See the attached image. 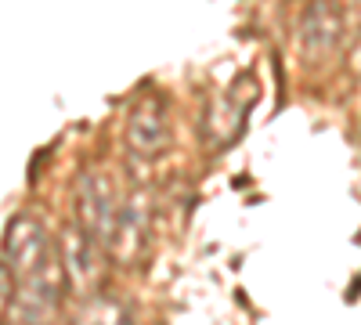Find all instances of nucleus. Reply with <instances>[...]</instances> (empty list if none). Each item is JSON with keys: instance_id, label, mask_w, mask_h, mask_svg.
<instances>
[{"instance_id": "nucleus-1", "label": "nucleus", "mask_w": 361, "mask_h": 325, "mask_svg": "<svg viewBox=\"0 0 361 325\" xmlns=\"http://www.w3.org/2000/svg\"><path fill=\"white\" fill-rule=\"evenodd\" d=\"M66 304V275L62 260L40 275H25L15 282V297L0 325H54Z\"/></svg>"}, {"instance_id": "nucleus-2", "label": "nucleus", "mask_w": 361, "mask_h": 325, "mask_svg": "<svg viewBox=\"0 0 361 325\" xmlns=\"http://www.w3.org/2000/svg\"><path fill=\"white\" fill-rule=\"evenodd\" d=\"M0 260L15 271V278L40 275V271H47V268L58 264V243L51 239L44 221L22 214V217H11V224L4 228V250H0Z\"/></svg>"}, {"instance_id": "nucleus-3", "label": "nucleus", "mask_w": 361, "mask_h": 325, "mask_svg": "<svg viewBox=\"0 0 361 325\" xmlns=\"http://www.w3.org/2000/svg\"><path fill=\"white\" fill-rule=\"evenodd\" d=\"M116 210H119V195L112 188V181L105 173L98 170H90L80 177V185H76V228L83 235H90L102 250L109 243V235H112V224H116Z\"/></svg>"}, {"instance_id": "nucleus-4", "label": "nucleus", "mask_w": 361, "mask_h": 325, "mask_svg": "<svg viewBox=\"0 0 361 325\" xmlns=\"http://www.w3.org/2000/svg\"><path fill=\"white\" fill-rule=\"evenodd\" d=\"M58 260H62L66 289L80 293V297H87V293L102 289L105 250H102L94 239H90V235H83L76 224H73V228H66L62 246H58Z\"/></svg>"}, {"instance_id": "nucleus-5", "label": "nucleus", "mask_w": 361, "mask_h": 325, "mask_svg": "<svg viewBox=\"0 0 361 325\" xmlns=\"http://www.w3.org/2000/svg\"><path fill=\"white\" fill-rule=\"evenodd\" d=\"M148 231H152V214H148V202L145 195H130L119 202L116 210V224H112V235L105 243V257L130 268V264L141 260L145 246H148Z\"/></svg>"}, {"instance_id": "nucleus-6", "label": "nucleus", "mask_w": 361, "mask_h": 325, "mask_svg": "<svg viewBox=\"0 0 361 325\" xmlns=\"http://www.w3.org/2000/svg\"><path fill=\"white\" fill-rule=\"evenodd\" d=\"M127 145L141 156H156L170 145V127H166V116L156 102H145L127 123Z\"/></svg>"}, {"instance_id": "nucleus-7", "label": "nucleus", "mask_w": 361, "mask_h": 325, "mask_svg": "<svg viewBox=\"0 0 361 325\" xmlns=\"http://www.w3.org/2000/svg\"><path fill=\"white\" fill-rule=\"evenodd\" d=\"M336 37H340V8L333 0H314L304 15V44L314 54H322L336 44Z\"/></svg>"}, {"instance_id": "nucleus-8", "label": "nucleus", "mask_w": 361, "mask_h": 325, "mask_svg": "<svg viewBox=\"0 0 361 325\" xmlns=\"http://www.w3.org/2000/svg\"><path fill=\"white\" fill-rule=\"evenodd\" d=\"M76 325H134V318H130V307L119 297L94 289V293H87V297L80 300Z\"/></svg>"}, {"instance_id": "nucleus-9", "label": "nucleus", "mask_w": 361, "mask_h": 325, "mask_svg": "<svg viewBox=\"0 0 361 325\" xmlns=\"http://www.w3.org/2000/svg\"><path fill=\"white\" fill-rule=\"evenodd\" d=\"M15 271L8 268L4 260H0V321H4V311H8V304H11V297H15Z\"/></svg>"}]
</instances>
